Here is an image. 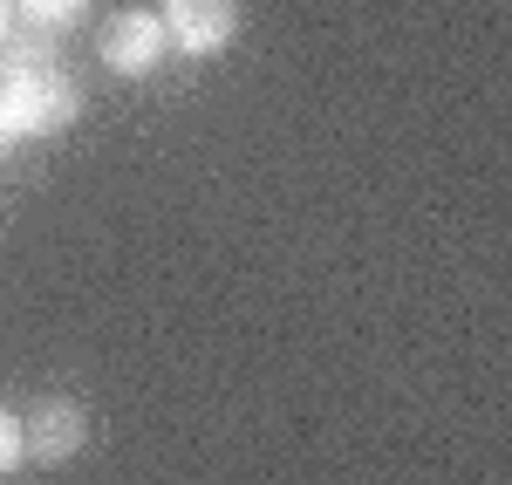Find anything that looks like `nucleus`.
<instances>
[{"label": "nucleus", "mask_w": 512, "mask_h": 485, "mask_svg": "<svg viewBox=\"0 0 512 485\" xmlns=\"http://www.w3.org/2000/svg\"><path fill=\"white\" fill-rule=\"evenodd\" d=\"M82 110L76 82L62 69H35V76H7L0 82V151L21 144V137H41V130H62V123Z\"/></svg>", "instance_id": "nucleus-1"}, {"label": "nucleus", "mask_w": 512, "mask_h": 485, "mask_svg": "<svg viewBox=\"0 0 512 485\" xmlns=\"http://www.w3.org/2000/svg\"><path fill=\"white\" fill-rule=\"evenodd\" d=\"M82 438H89V417H82L76 397H41V404L21 417V458H35V465L76 458Z\"/></svg>", "instance_id": "nucleus-2"}, {"label": "nucleus", "mask_w": 512, "mask_h": 485, "mask_svg": "<svg viewBox=\"0 0 512 485\" xmlns=\"http://www.w3.org/2000/svg\"><path fill=\"white\" fill-rule=\"evenodd\" d=\"M164 41H178L185 55H219L239 35V0H164Z\"/></svg>", "instance_id": "nucleus-3"}, {"label": "nucleus", "mask_w": 512, "mask_h": 485, "mask_svg": "<svg viewBox=\"0 0 512 485\" xmlns=\"http://www.w3.org/2000/svg\"><path fill=\"white\" fill-rule=\"evenodd\" d=\"M158 55H164V21L158 14H117V21L103 28V62H110L117 76L158 69Z\"/></svg>", "instance_id": "nucleus-4"}, {"label": "nucleus", "mask_w": 512, "mask_h": 485, "mask_svg": "<svg viewBox=\"0 0 512 485\" xmlns=\"http://www.w3.org/2000/svg\"><path fill=\"white\" fill-rule=\"evenodd\" d=\"M7 7H14L28 28H41V35H48V28H69V21H76L89 0H7Z\"/></svg>", "instance_id": "nucleus-5"}, {"label": "nucleus", "mask_w": 512, "mask_h": 485, "mask_svg": "<svg viewBox=\"0 0 512 485\" xmlns=\"http://www.w3.org/2000/svg\"><path fill=\"white\" fill-rule=\"evenodd\" d=\"M14 465H21V424L0 410V472H14Z\"/></svg>", "instance_id": "nucleus-6"}, {"label": "nucleus", "mask_w": 512, "mask_h": 485, "mask_svg": "<svg viewBox=\"0 0 512 485\" xmlns=\"http://www.w3.org/2000/svg\"><path fill=\"white\" fill-rule=\"evenodd\" d=\"M7 28H14V7H7V0H0V35H7Z\"/></svg>", "instance_id": "nucleus-7"}]
</instances>
